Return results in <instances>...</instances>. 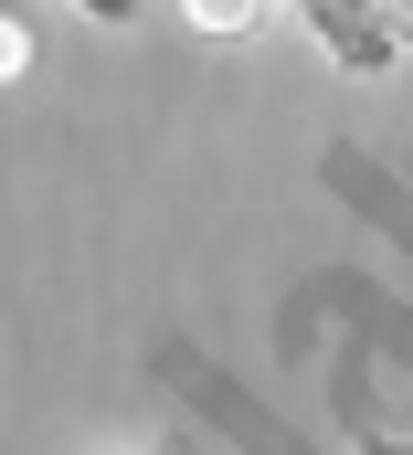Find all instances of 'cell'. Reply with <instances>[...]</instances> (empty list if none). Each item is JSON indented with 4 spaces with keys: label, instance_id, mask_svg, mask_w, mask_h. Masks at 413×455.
Returning a JSON list of instances; mask_svg holds the SVG:
<instances>
[{
    "label": "cell",
    "instance_id": "5b68a950",
    "mask_svg": "<svg viewBox=\"0 0 413 455\" xmlns=\"http://www.w3.org/2000/svg\"><path fill=\"white\" fill-rule=\"evenodd\" d=\"M75 11H85V21H106V32H127V21H138L149 0H75Z\"/></svg>",
    "mask_w": 413,
    "mask_h": 455
},
{
    "label": "cell",
    "instance_id": "7a4b0ae2",
    "mask_svg": "<svg viewBox=\"0 0 413 455\" xmlns=\"http://www.w3.org/2000/svg\"><path fill=\"white\" fill-rule=\"evenodd\" d=\"M181 21H191L202 43H244V32L276 21V0H181Z\"/></svg>",
    "mask_w": 413,
    "mask_h": 455
},
{
    "label": "cell",
    "instance_id": "3957f363",
    "mask_svg": "<svg viewBox=\"0 0 413 455\" xmlns=\"http://www.w3.org/2000/svg\"><path fill=\"white\" fill-rule=\"evenodd\" d=\"M21 64H32V32H21V21H11V11H0V85H11V75H21Z\"/></svg>",
    "mask_w": 413,
    "mask_h": 455
},
{
    "label": "cell",
    "instance_id": "6da1fadb",
    "mask_svg": "<svg viewBox=\"0 0 413 455\" xmlns=\"http://www.w3.org/2000/svg\"><path fill=\"white\" fill-rule=\"evenodd\" d=\"M297 21H308V43L339 75H393L403 64V21L382 0H297Z\"/></svg>",
    "mask_w": 413,
    "mask_h": 455
},
{
    "label": "cell",
    "instance_id": "277c9868",
    "mask_svg": "<svg viewBox=\"0 0 413 455\" xmlns=\"http://www.w3.org/2000/svg\"><path fill=\"white\" fill-rule=\"evenodd\" d=\"M350 455H413V435H382V424H350Z\"/></svg>",
    "mask_w": 413,
    "mask_h": 455
}]
</instances>
